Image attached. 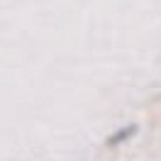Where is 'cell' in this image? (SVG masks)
<instances>
[{
    "mask_svg": "<svg viewBox=\"0 0 161 161\" xmlns=\"http://www.w3.org/2000/svg\"><path fill=\"white\" fill-rule=\"evenodd\" d=\"M137 132H139V127H137L134 122H130V125H122V127H117V130H115L110 137L105 139V144H108V147H120V144H127V142H130L132 137L137 134Z\"/></svg>",
    "mask_w": 161,
    "mask_h": 161,
    "instance_id": "6da1fadb",
    "label": "cell"
}]
</instances>
